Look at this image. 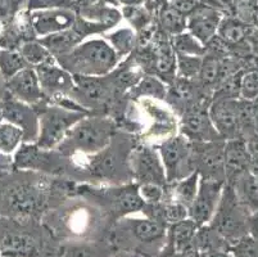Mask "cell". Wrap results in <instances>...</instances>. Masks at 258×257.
<instances>
[{"mask_svg":"<svg viewBox=\"0 0 258 257\" xmlns=\"http://www.w3.org/2000/svg\"><path fill=\"white\" fill-rule=\"evenodd\" d=\"M57 63L74 76H105L119 65L121 60L105 39H88L60 56Z\"/></svg>","mask_w":258,"mask_h":257,"instance_id":"obj_9","label":"cell"},{"mask_svg":"<svg viewBox=\"0 0 258 257\" xmlns=\"http://www.w3.org/2000/svg\"><path fill=\"white\" fill-rule=\"evenodd\" d=\"M203 65V57L176 54V79L196 80Z\"/></svg>","mask_w":258,"mask_h":257,"instance_id":"obj_38","label":"cell"},{"mask_svg":"<svg viewBox=\"0 0 258 257\" xmlns=\"http://www.w3.org/2000/svg\"><path fill=\"white\" fill-rule=\"evenodd\" d=\"M41 221L62 243L103 240L113 225L99 207L76 193L49 210Z\"/></svg>","mask_w":258,"mask_h":257,"instance_id":"obj_2","label":"cell"},{"mask_svg":"<svg viewBox=\"0 0 258 257\" xmlns=\"http://www.w3.org/2000/svg\"><path fill=\"white\" fill-rule=\"evenodd\" d=\"M197 2H198V3H201L202 6L213 7V8H217V9L221 8V6H222L219 0H197Z\"/></svg>","mask_w":258,"mask_h":257,"instance_id":"obj_52","label":"cell"},{"mask_svg":"<svg viewBox=\"0 0 258 257\" xmlns=\"http://www.w3.org/2000/svg\"><path fill=\"white\" fill-rule=\"evenodd\" d=\"M23 133L15 125L9 122L0 124V152L4 155H13L22 144Z\"/></svg>","mask_w":258,"mask_h":257,"instance_id":"obj_36","label":"cell"},{"mask_svg":"<svg viewBox=\"0 0 258 257\" xmlns=\"http://www.w3.org/2000/svg\"><path fill=\"white\" fill-rule=\"evenodd\" d=\"M105 40L113 48L119 60H126L135 50L138 35L131 27H122L105 35Z\"/></svg>","mask_w":258,"mask_h":257,"instance_id":"obj_32","label":"cell"},{"mask_svg":"<svg viewBox=\"0 0 258 257\" xmlns=\"http://www.w3.org/2000/svg\"><path fill=\"white\" fill-rule=\"evenodd\" d=\"M168 93V86L163 80L156 75H143L135 86L127 91V98L131 100H138L142 98H151L161 102H166Z\"/></svg>","mask_w":258,"mask_h":257,"instance_id":"obj_29","label":"cell"},{"mask_svg":"<svg viewBox=\"0 0 258 257\" xmlns=\"http://www.w3.org/2000/svg\"><path fill=\"white\" fill-rule=\"evenodd\" d=\"M240 94L244 100L258 98V71H250L244 75L240 81Z\"/></svg>","mask_w":258,"mask_h":257,"instance_id":"obj_42","label":"cell"},{"mask_svg":"<svg viewBox=\"0 0 258 257\" xmlns=\"http://www.w3.org/2000/svg\"><path fill=\"white\" fill-rule=\"evenodd\" d=\"M193 144L194 169L199 178L206 180L224 181L225 175V140L202 141Z\"/></svg>","mask_w":258,"mask_h":257,"instance_id":"obj_17","label":"cell"},{"mask_svg":"<svg viewBox=\"0 0 258 257\" xmlns=\"http://www.w3.org/2000/svg\"><path fill=\"white\" fill-rule=\"evenodd\" d=\"M138 143L139 136L118 129L107 147L83 159L88 183L95 185L133 183L130 155Z\"/></svg>","mask_w":258,"mask_h":257,"instance_id":"obj_4","label":"cell"},{"mask_svg":"<svg viewBox=\"0 0 258 257\" xmlns=\"http://www.w3.org/2000/svg\"><path fill=\"white\" fill-rule=\"evenodd\" d=\"M30 11H39V9H53V8H70L75 9L76 0H29Z\"/></svg>","mask_w":258,"mask_h":257,"instance_id":"obj_44","label":"cell"},{"mask_svg":"<svg viewBox=\"0 0 258 257\" xmlns=\"http://www.w3.org/2000/svg\"><path fill=\"white\" fill-rule=\"evenodd\" d=\"M230 251L234 257H258V239L247 235L231 244Z\"/></svg>","mask_w":258,"mask_h":257,"instance_id":"obj_40","label":"cell"},{"mask_svg":"<svg viewBox=\"0 0 258 257\" xmlns=\"http://www.w3.org/2000/svg\"><path fill=\"white\" fill-rule=\"evenodd\" d=\"M197 257H205V254H198V256Z\"/></svg>","mask_w":258,"mask_h":257,"instance_id":"obj_59","label":"cell"},{"mask_svg":"<svg viewBox=\"0 0 258 257\" xmlns=\"http://www.w3.org/2000/svg\"><path fill=\"white\" fill-rule=\"evenodd\" d=\"M18 52L25 60V62L32 68L57 63V60L54 58L53 54L39 40H30V41L23 42L20 49H18Z\"/></svg>","mask_w":258,"mask_h":257,"instance_id":"obj_34","label":"cell"},{"mask_svg":"<svg viewBox=\"0 0 258 257\" xmlns=\"http://www.w3.org/2000/svg\"><path fill=\"white\" fill-rule=\"evenodd\" d=\"M145 2H147V0H145Z\"/></svg>","mask_w":258,"mask_h":257,"instance_id":"obj_61","label":"cell"},{"mask_svg":"<svg viewBox=\"0 0 258 257\" xmlns=\"http://www.w3.org/2000/svg\"><path fill=\"white\" fill-rule=\"evenodd\" d=\"M130 167L134 183L167 185L165 167L156 145L140 141L130 155Z\"/></svg>","mask_w":258,"mask_h":257,"instance_id":"obj_15","label":"cell"},{"mask_svg":"<svg viewBox=\"0 0 258 257\" xmlns=\"http://www.w3.org/2000/svg\"><path fill=\"white\" fill-rule=\"evenodd\" d=\"M103 3L109 4L112 7H118V0H102Z\"/></svg>","mask_w":258,"mask_h":257,"instance_id":"obj_56","label":"cell"},{"mask_svg":"<svg viewBox=\"0 0 258 257\" xmlns=\"http://www.w3.org/2000/svg\"><path fill=\"white\" fill-rule=\"evenodd\" d=\"M76 26L85 37L90 35H100L118 25L122 20V13L117 7L103 3L102 0L93 4H77Z\"/></svg>","mask_w":258,"mask_h":257,"instance_id":"obj_16","label":"cell"},{"mask_svg":"<svg viewBox=\"0 0 258 257\" xmlns=\"http://www.w3.org/2000/svg\"><path fill=\"white\" fill-rule=\"evenodd\" d=\"M111 257H143L138 253H134V252H127V251H114L113 254Z\"/></svg>","mask_w":258,"mask_h":257,"instance_id":"obj_54","label":"cell"},{"mask_svg":"<svg viewBox=\"0 0 258 257\" xmlns=\"http://www.w3.org/2000/svg\"><path fill=\"white\" fill-rule=\"evenodd\" d=\"M139 194L144 203H158L165 198V187L157 184H138Z\"/></svg>","mask_w":258,"mask_h":257,"instance_id":"obj_43","label":"cell"},{"mask_svg":"<svg viewBox=\"0 0 258 257\" xmlns=\"http://www.w3.org/2000/svg\"><path fill=\"white\" fill-rule=\"evenodd\" d=\"M222 31L226 35L225 37H227L229 40H233V41H236V40L243 36V30H241L240 26L236 25V22H231V21L226 22V25L222 28Z\"/></svg>","mask_w":258,"mask_h":257,"instance_id":"obj_46","label":"cell"},{"mask_svg":"<svg viewBox=\"0 0 258 257\" xmlns=\"http://www.w3.org/2000/svg\"><path fill=\"white\" fill-rule=\"evenodd\" d=\"M7 94H8V91H7V81L3 75L0 74V100H3Z\"/></svg>","mask_w":258,"mask_h":257,"instance_id":"obj_51","label":"cell"},{"mask_svg":"<svg viewBox=\"0 0 258 257\" xmlns=\"http://www.w3.org/2000/svg\"><path fill=\"white\" fill-rule=\"evenodd\" d=\"M205 257H234L231 251H216L205 254Z\"/></svg>","mask_w":258,"mask_h":257,"instance_id":"obj_53","label":"cell"},{"mask_svg":"<svg viewBox=\"0 0 258 257\" xmlns=\"http://www.w3.org/2000/svg\"><path fill=\"white\" fill-rule=\"evenodd\" d=\"M117 130L112 117L88 115L71 127L55 149L64 156L85 159L107 147Z\"/></svg>","mask_w":258,"mask_h":257,"instance_id":"obj_7","label":"cell"},{"mask_svg":"<svg viewBox=\"0 0 258 257\" xmlns=\"http://www.w3.org/2000/svg\"><path fill=\"white\" fill-rule=\"evenodd\" d=\"M76 184L29 170L0 174V216L41 220L49 210L74 194Z\"/></svg>","mask_w":258,"mask_h":257,"instance_id":"obj_1","label":"cell"},{"mask_svg":"<svg viewBox=\"0 0 258 257\" xmlns=\"http://www.w3.org/2000/svg\"><path fill=\"white\" fill-rule=\"evenodd\" d=\"M249 235L258 239V210L249 216Z\"/></svg>","mask_w":258,"mask_h":257,"instance_id":"obj_48","label":"cell"},{"mask_svg":"<svg viewBox=\"0 0 258 257\" xmlns=\"http://www.w3.org/2000/svg\"><path fill=\"white\" fill-rule=\"evenodd\" d=\"M7 91L11 96L30 106H37L45 100L36 71L32 67L25 68L7 80Z\"/></svg>","mask_w":258,"mask_h":257,"instance_id":"obj_24","label":"cell"},{"mask_svg":"<svg viewBox=\"0 0 258 257\" xmlns=\"http://www.w3.org/2000/svg\"><path fill=\"white\" fill-rule=\"evenodd\" d=\"M30 67L18 50L13 49H0V74L3 75L6 81L20 71Z\"/></svg>","mask_w":258,"mask_h":257,"instance_id":"obj_35","label":"cell"},{"mask_svg":"<svg viewBox=\"0 0 258 257\" xmlns=\"http://www.w3.org/2000/svg\"><path fill=\"white\" fill-rule=\"evenodd\" d=\"M219 2L221 4H226V3H230V2H233V0H219Z\"/></svg>","mask_w":258,"mask_h":257,"instance_id":"obj_58","label":"cell"},{"mask_svg":"<svg viewBox=\"0 0 258 257\" xmlns=\"http://www.w3.org/2000/svg\"><path fill=\"white\" fill-rule=\"evenodd\" d=\"M152 257H187V256H182V254L176 253V252L171 251V249L166 248V247H165V248L162 249L159 253L154 254V256H152Z\"/></svg>","mask_w":258,"mask_h":257,"instance_id":"obj_50","label":"cell"},{"mask_svg":"<svg viewBox=\"0 0 258 257\" xmlns=\"http://www.w3.org/2000/svg\"><path fill=\"white\" fill-rule=\"evenodd\" d=\"M13 170V157L0 152V174L9 173Z\"/></svg>","mask_w":258,"mask_h":257,"instance_id":"obj_47","label":"cell"},{"mask_svg":"<svg viewBox=\"0 0 258 257\" xmlns=\"http://www.w3.org/2000/svg\"><path fill=\"white\" fill-rule=\"evenodd\" d=\"M224 181L206 180L199 178V187L193 203L187 210V218L198 226L210 224L221 197Z\"/></svg>","mask_w":258,"mask_h":257,"instance_id":"obj_21","label":"cell"},{"mask_svg":"<svg viewBox=\"0 0 258 257\" xmlns=\"http://www.w3.org/2000/svg\"><path fill=\"white\" fill-rule=\"evenodd\" d=\"M250 165V152L243 138L225 140V183H233Z\"/></svg>","mask_w":258,"mask_h":257,"instance_id":"obj_26","label":"cell"},{"mask_svg":"<svg viewBox=\"0 0 258 257\" xmlns=\"http://www.w3.org/2000/svg\"><path fill=\"white\" fill-rule=\"evenodd\" d=\"M220 74V63L212 57H203V65L197 79L203 85H211L216 82Z\"/></svg>","mask_w":258,"mask_h":257,"instance_id":"obj_41","label":"cell"},{"mask_svg":"<svg viewBox=\"0 0 258 257\" xmlns=\"http://www.w3.org/2000/svg\"><path fill=\"white\" fill-rule=\"evenodd\" d=\"M75 193L99 207L113 224L121 218L140 214L144 207V201L139 194V185L134 181L121 185L77 183Z\"/></svg>","mask_w":258,"mask_h":257,"instance_id":"obj_8","label":"cell"},{"mask_svg":"<svg viewBox=\"0 0 258 257\" xmlns=\"http://www.w3.org/2000/svg\"><path fill=\"white\" fill-rule=\"evenodd\" d=\"M62 247L41 220L0 216V257H59Z\"/></svg>","mask_w":258,"mask_h":257,"instance_id":"obj_3","label":"cell"},{"mask_svg":"<svg viewBox=\"0 0 258 257\" xmlns=\"http://www.w3.org/2000/svg\"><path fill=\"white\" fill-rule=\"evenodd\" d=\"M76 23V12L70 8H53L32 11L30 25L36 37L49 36L71 28Z\"/></svg>","mask_w":258,"mask_h":257,"instance_id":"obj_22","label":"cell"},{"mask_svg":"<svg viewBox=\"0 0 258 257\" xmlns=\"http://www.w3.org/2000/svg\"><path fill=\"white\" fill-rule=\"evenodd\" d=\"M135 102L142 125L140 141L157 145L162 140L179 134V119L166 102L151 98L138 99Z\"/></svg>","mask_w":258,"mask_h":257,"instance_id":"obj_11","label":"cell"},{"mask_svg":"<svg viewBox=\"0 0 258 257\" xmlns=\"http://www.w3.org/2000/svg\"><path fill=\"white\" fill-rule=\"evenodd\" d=\"M122 18H126L131 26L134 27V31L137 30L140 32L145 27L151 25V16L148 13V9L144 6L140 7H123Z\"/></svg>","mask_w":258,"mask_h":257,"instance_id":"obj_39","label":"cell"},{"mask_svg":"<svg viewBox=\"0 0 258 257\" xmlns=\"http://www.w3.org/2000/svg\"><path fill=\"white\" fill-rule=\"evenodd\" d=\"M45 100L55 105L63 98H70L75 88L74 75L58 63L39 66L35 68Z\"/></svg>","mask_w":258,"mask_h":257,"instance_id":"obj_20","label":"cell"},{"mask_svg":"<svg viewBox=\"0 0 258 257\" xmlns=\"http://www.w3.org/2000/svg\"><path fill=\"white\" fill-rule=\"evenodd\" d=\"M158 25L161 31L168 36H176L186 31V16L163 3L158 11Z\"/></svg>","mask_w":258,"mask_h":257,"instance_id":"obj_33","label":"cell"},{"mask_svg":"<svg viewBox=\"0 0 258 257\" xmlns=\"http://www.w3.org/2000/svg\"><path fill=\"white\" fill-rule=\"evenodd\" d=\"M163 2H166V0H163Z\"/></svg>","mask_w":258,"mask_h":257,"instance_id":"obj_60","label":"cell"},{"mask_svg":"<svg viewBox=\"0 0 258 257\" xmlns=\"http://www.w3.org/2000/svg\"><path fill=\"white\" fill-rule=\"evenodd\" d=\"M231 244L216 232L212 226H199L196 234V248L198 254H207L216 251H230Z\"/></svg>","mask_w":258,"mask_h":257,"instance_id":"obj_31","label":"cell"},{"mask_svg":"<svg viewBox=\"0 0 258 257\" xmlns=\"http://www.w3.org/2000/svg\"><path fill=\"white\" fill-rule=\"evenodd\" d=\"M210 117L224 140L241 138L240 102L229 96H217L210 103Z\"/></svg>","mask_w":258,"mask_h":257,"instance_id":"obj_18","label":"cell"},{"mask_svg":"<svg viewBox=\"0 0 258 257\" xmlns=\"http://www.w3.org/2000/svg\"><path fill=\"white\" fill-rule=\"evenodd\" d=\"M4 121L3 119V100H0V124Z\"/></svg>","mask_w":258,"mask_h":257,"instance_id":"obj_57","label":"cell"},{"mask_svg":"<svg viewBox=\"0 0 258 257\" xmlns=\"http://www.w3.org/2000/svg\"><path fill=\"white\" fill-rule=\"evenodd\" d=\"M114 249L107 240L67 242L63 243L59 257H111Z\"/></svg>","mask_w":258,"mask_h":257,"instance_id":"obj_30","label":"cell"},{"mask_svg":"<svg viewBox=\"0 0 258 257\" xmlns=\"http://www.w3.org/2000/svg\"><path fill=\"white\" fill-rule=\"evenodd\" d=\"M199 226L189 218L175 223L167 228L166 248L187 257H197L196 234Z\"/></svg>","mask_w":258,"mask_h":257,"instance_id":"obj_25","label":"cell"},{"mask_svg":"<svg viewBox=\"0 0 258 257\" xmlns=\"http://www.w3.org/2000/svg\"><path fill=\"white\" fill-rule=\"evenodd\" d=\"M84 40H86V37L74 25L71 28H67L64 31L41 37V39H39V41L53 54L54 58H58V57L70 53Z\"/></svg>","mask_w":258,"mask_h":257,"instance_id":"obj_27","label":"cell"},{"mask_svg":"<svg viewBox=\"0 0 258 257\" xmlns=\"http://www.w3.org/2000/svg\"><path fill=\"white\" fill-rule=\"evenodd\" d=\"M3 119L22 130V143H36L39 138V112L34 106L7 94L3 99Z\"/></svg>","mask_w":258,"mask_h":257,"instance_id":"obj_19","label":"cell"},{"mask_svg":"<svg viewBox=\"0 0 258 257\" xmlns=\"http://www.w3.org/2000/svg\"><path fill=\"white\" fill-rule=\"evenodd\" d=\"M222 22L220 9L208 6H199L186 17V31L207 46L216 36Z\"/></svg>","mask_w":258,"mask_h":257,"instance_id":"obj_23","label":"cell"},{"mask_svg":"<svg viewBox=\"0 0 258 257\" xmlns=\"http://www.w3.org/2000/svg\"><path fill=\"white\" fill-rule=\"evenodd\" d=\"M166 3L186 17L191 12L196 11L199 6H202L197 0H166Z\"/></svg>","mask_w":258,"mask_h":257,"instance_id":"obj_45","label":"cell"},{"mask_svg":"<svg viewBox=\"0 0 258 257\" xmlns=\"http://www.w3.org/2000/svg\"><path fill=\"white\" fill-rule=\"evenodd\" d=\"M12 157L16 170H29L54 178L69 179L75 183H88L81 161L76 157L62 155L55 148L44 149L36 143H22Z\"/></svg>","mask_w":258,"mask_h":257,"instance_id":"obj_6","label":"cell"},{"mask_svg":"<svg viewBox=\"0 0 258 257\" xmlns=\"http://www.w3.org/2000/svg\"><path fill=\"white\" fill-rule=\"evenodd\" d=\"M165 167L167 183H175L196 171L193 144L181 134L170 136L156 145Z\"/></svg>","mask_w":258,"mask_h":257,"instance_id":"obj_13","label":"cell"},{"mask_svg":"<svg viewBox=\"0 0 258 257\" xmlns=\"http://www.w3.org/2000/svg\"><path fill=\"white\" fill-rule=\"evenodd\" d=\"M172 45L176 54H185V56L205 57L207 46L203 45L198 39L189 34L187 31L176 35L172 39Z\"/></svg>","mask_w":258,"mask_h":257,"instance_id":"obj_37","label":"cell"},{"mask_svg":"<svg viewBox=\"0 0 258 257\" xmlns=\"http://www.w3.org/2000/svg\"><path fill=\"white\" fill-rule=\"evenodd\" d=\"M179 134L191 143L222 139L210 117V102L201 98L187 106L179 119Z\"/></svg>","mask_w":258,"mask_h":257,"instance_id":"obj_14","label":"cell"},{"mask_svg":"<svg viewBox=\"0 0 258 257\" xmlns=\"http://www.w3.org/2000/svg\"><path fill=\"white\" fill-rule=\"evenodd\" d=\"M105 240L114 251H127L143 257H152L166 247L167 226L145 216H125L111 226Z\"/></svg>","mask_w":258,"mask_h":257,"instance_id":"obj_5","label":"cell"},{"mask_svg":"<svg viewBox=\"0 0 258 257\" xmlns=\"http://www.w3.org/2000/svg\"><path fill=\"white\" fill-rule=\"evenodd\" d=\"M99 0H76V6L77 4H93L97 3Z\"/></svg>","mask_w":258,"mask_h":257,"instance_id":"obj_55","label":"cell"},{"mask_svg":"<svg viewBox=\"0 0 258 257\" xmlns=\"http://www.w3.org/2000/svg\"><path fill=\"white\" fill-rule=\"evenodd\" d=\"M249 216L250 212L239 201L234 188L225 183L219 204L208 225L233 244L249 235Z\"/></svg>","mask_w":258,"mask_h":257,"instance_id":"obj_10","label":"cell"},{"mask_svg":"<svg viewBox=\"0 0 258 257\" xmlns=\"http://www.w3.org/2000/svg\"><path fill=\"white\" fill-rule=\"evenodd\" d=\"M144 4L145 0H118V6L123 7H140Z\"/></svg>","mask_w":258,"mask_h":257,"instance_id":"obj_49","label":"cell"},{"mask_svg":"<svg viewBox=\"0 0 258 257\" xmlns=\"http://www.w3.org/2000/svg\"><path fill=\"white\" fill-rule=\"evenodd\" d=\"M199 187V175L194 171L191 175L186 176L185 179L175 183H168L165 187V198L163 199H171L173 202L182 204L189 210L193 203L197 192Z\"/></svg>","mask_w":258,"mask_h":257,"instance_id":"obj_28","label":"cell"},{"mask_svg":"<svg viewBox=\"0 0 258 257\" xmlns=\"http://www.w3.org/2000/svg\"><path fill=\"white\" fill-rule=\"evenodd\" d=\"M34 107L39 112V138L36 144L44 149H53L57 147L66 134L71 130V127L88 116V113L69 110L62 106L49 103L48 100Z\"/></svg>","mask_w":258,"mask_h":257,"instance_id":"obj_12","label":"cell"}]
</instances>
